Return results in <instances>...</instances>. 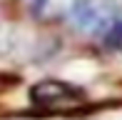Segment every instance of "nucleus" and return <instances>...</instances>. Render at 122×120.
<instances>
[{
	"instance_id": "f257e3e1",
	"label": "nucleus",
	"mask_w": 122,
	"mask_h": 120,
	"mask_svg": "<svg viewBox=\"0 0 122 120\" xmlns=\"http://www.w3.org/2000/svg\"><path fill=\"white\" fill-rule=\"evenodd\" d=\"M72 20L80 30L112 33L120 28L122 3L120 0H80L72 8Z\"/></svg>"
},
{
	"instance_id": "7ed1b4c3",
	"label": "nucleus",
	"mask_w": 122,
	"mask_h": 120,
	"mask_svg": "<svg viewBox=\"0 0 122 120\" xmlns=\"http://www.w3.org/2000/svg\"><path fill=\"white\" fill-rule=\"evenodd\" d=\"M112 33H115V43H117V48L122 50V25H120V28H115Z\"/></svg>"
},
{
	"instance_id": "f03ea898",
	"label": "nucleus",
	"mask_w": 122,
	"mask_h": 120,
	"mask_svg": "<svg viewBox=\"0 0 122 120\" xmlns=\"http://www.w3.org/2000/svg\"><path fill=\"white\" fill-rule=\"evenodd\" d=\"M32 103L42 108H75L85 103V93L62 80H42L30 90Z\"/></svg>"
}]
</instances>
